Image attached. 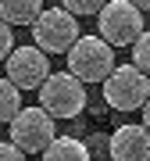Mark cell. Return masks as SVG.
I'll return each instance as SVG.
<instances>
[{
  "mask_svg": "<svg viewBox=\"0 0 150 161\" xmlns=\"http://www.w3.org/2000/svg\"><path fill=\"white\" fill-rule=\"evenodd\" d=\"M132 4H136V7H139V11H143V14L150 11V0H132Z\"/></svg>",
  "mask_w": 150,
  "mask_h": 161,
  "instance_id": "e0dca14e",
  "label": "cell"
},
{
  "mask_svg": "<svg viewBox=\"0 0 150 161\" xmlns=\"http://www.w3.org/2000/svg\"><path fill=\"white\" fill-rule=\"evenodd\" d=\"M111 158L115 161H150V132L143 125H118L111 132Z\"/></svg>",
  "mask_w": 150,
  "mask_h": 161,
  "instance_id": "ba28073f",
  "label": "cell"
},
{
  "mask_svg": "<svg viewBox=\"0 0 150 161\" xmlns=\"http://www.w3.org/2000/svg\"><path fill=\"white\" fill-rule=\"evenodd\" d=\"M7 129H11V143L22 150V154H40V150L57 136L54 115H46L40 104H36V108H18L11 115V122H7Z\"/></svg>",
  "mask_w": 150,
  "mask_h": 161,
  "instance_id": "8992f818",
  "label": "cell"
},
{
  "mask_svg": "<svg viewBox=\"0 0 150 161\" xmlns=\"http://www.w3.org/2000/svg\"><path fill=\"white\" fill-rule=\"evenodd\" d=\"M18 108H22V90L4 75V79H0V125H7Z\"/></svg>",
  "mask_w": 150,
  "mask_h": 161,
  "instance_id": "8fae6325",
  "label": "cell"
},
{
  "mask_svg": "<svg viewBox=\"0 0 150 161\" xmlns=\"http://www.w3.org/2000/svg\"><path fill=\"white\" fill-rule=\"evenodd\" d=\"M132 64H136L143 75H150V29H143V32L132 40Z\"/></svg>",
  "mask_w": 150,
  "mask_h": 161,
  "instance_id": "7c38bea8",
  "label": "cell"
},
{
  "mask_svg": "<svg viewBox=\"0 0 150 161\" xmlns=\"http://www.w3.org/2000/svg\"><path fill=\"white\" fill-rule=\"evenodd\" d=\"M0 161H25V154L7 140V143H0Z\"/></svg>",
  "mask_w": 150,
  "mask_h": 161,
  "instance_id": "9a60e30c",
  "label": "cell"
},
{
  "mask_svg": "<svg viewBox=\"0 0 150 161\" xmlns=\"http://www.w3.org/2000/svg\"><path fill=\"white\" fill-rule=\"evenodd\" d=\"M11 47H14V32H11V25H7L4 18H0V61H4L7 54H11Z\"/></svg>",
  "mask_w": 150,
  "mask_h": 161,
  "instance_id": "5bb4252c",
  "label": "cell"
},
{
  "mask_svg": "<svg viewBox=\"0 0 150 161\" xmlns=\"http://www.w3.org/2000/svg\"><path fill=\"white\" fill-rule=\"evenodd\" d=\"M7 79L18 90H36L40 82L50 75V54H43L40 47H11V54L4 58Z\"/></svg>",
  "mask_w": 150,
  "mask_h": 161,
  "instance_id": "52a82bcc",
  "label": "cell"
},
{
  "mask_svg": "<svg viewBox=\"0 0 150 161\" xmlns=\"http://www.w3.org/2000/svg\"><path fill=\"white\" fill-rule=\"evenodd\" d=\"M61 7L68 14H75V18H89V14H97L104 7V0H61Z\"/></svg>",
  "mask_w": 150,
  "mask_h": 161,
  "instance_id": "4fadbf2b",
  "label": "cell"
},
{
  "mask_svg": "<svg viewBox=\"0 0 150 161\" xmlns=\"http://www.w3.org/2000/svg\"><path fill=\"white\" fill-rule=\"evenodd\" d=\"M40 158L43 161H89V147L75 136H54L40 150Z\"/></svg>",
  "mask_w": 150,
  "mask_h": 161,
  "instance_id": "9c48e42d",
  "label": "cell"
},
{
  "mask_svg": "<svg viewBox=\"0 0 150 161\" xmlns=\"http://www.w3.org/2000/svg\"><path fill=\"white\" fill-rule=\"evenodd\" d=\"M68 72L79 82H104L107 72L115 68V47L100 36H75V43L68 47Z\"/></svg>",
  "mask_w": 150,
  "mask_h": 161,
  "instance_id": "6da1fadb",
  "label": "cell"
},
{
  "mask_svg": "<svg viewBox=\"0 0 150 161\" xmlns=\"http://www.w3.org/2000/svg\"><path fill=\"white\" fill-rule=\"evenodd\" d=\"M150 97V75H143L136 64H115L104 79V100L115 111H139Z\"/></svg>",
  "mask_w": 150,
  "mask_h": 161,
  "instance_id": "277c9868",
  "label": "cell"
},
{
  "mask_svg": "<svg viewBox=\"0 0 150 161\" xmlns=\"http://www.w3.org/2000/svg\"><path fill=\"white\" fill-rule=\"evenodd\" d=\"M139 111H143V129L150 132V97L143 100V108H139Z\"/></svg>",
  "mask_w": 150,
  "mask_h": 161,
  "instance_id": "2e32d148",
  "label": "cell"
},
{
  "mask_svg": "<svg viewBox=\"0 0 150 161\" xmlns=\"http://www.w3.org/2000/svg\"><path fill=\"white\" fill-rule=\"evenodd\" d=\"M36 90L40 108L54 118H79L86 108V82H79L72 72H50Z\"/></svg>",
  "mask_w": 150,
  "mask_h": 161,
  "instance_id": "7a4b0ae2",
  "label": "cell"
},
{
  "mask_svg": "<svg viewBox=\"0 0 150 161\" xmlns=\"http://www.w3.org/2000/svg\"><path fill=\"white\" fill-rule=\"evenodd\" d=\"M29 29H32V40L43 54H64L79 36V18L68 14L64 7H43L29 22Z\"/></svg>",
  "mask_w": 150,
  "mask_h": 161,
  "instance_id": "5b68a950",
  "label": "cell"
},
{
  "mask_svg": "<svg viewBox=\"0 0 150 161\" xmlns=\"http://www.w3.org/2000/svg\"><path fill=\"white\" fill-rule=\"evenodd\" d=\"M43 11V0H0V18L7 25H29Z\"/></svg>",
  "mask_w": 150,
  "mask_h": 161,
  "instance_id": "30bf717a",
  "label": "cell"
},
{
  "mask_svg": "<svg viewBox=\"0 0 150 161\" xmlns=\"http://www.w3.org/2000/svg\"><path fill=\"white\" fill-rule=\"evenodd\" d=\"M143 29V11L132 0H104V7L97 11V36L111 47H132Z\"/></svg>",
  "mask_w": 150,
  "mask_h": 161,
  "instance_id": "3957f363",
  "label": "cell"
}]
</instances>
